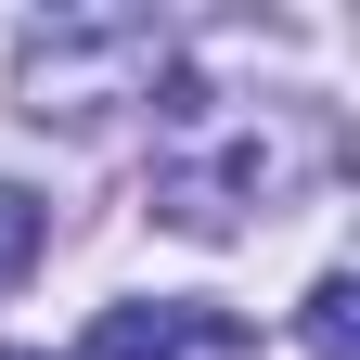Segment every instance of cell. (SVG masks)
Here are the masks:
<instances>
[{"label":"cell","mask_w":360,"mask_h":360,"mask_svg":"<svg viewBox=\"0 0 360 360\" xmlns=\"http://www.w3.org/2000/svg\"><path fill=\"white\" fill-rule=\"evenodd\" d=\"M155 77V26H39L26 39V116H90V103H129Z\"/></svg>","instance_id":"obj_1"},{"label":"cell","mask_w":360,"mask_h":360,"mask_svg":"<svg viewBox=\"0 0 360 360\" xmlns=\"http://www.w3.org/2000/svg\"><path fill=\"white\" fill-rule=\"evenodd\" d=\"M283 167H296V142H270V129H219V142H193V155L155 167V206L180 219V232H232Z\"/></svg>","instance_id":"obj_2"},{"label":"cell","mask_w":360,"mask_h":360,"mask_svg":"<svg viewBox=\"0 0 360 360\" xmlns=\"http://www.w3.org/2000/svg\"><path fill=\"white\" fill-rule=\"evenodd\" d=\"M77 360H245V322L206 296H155V309H103Z\"/></svg>","instance_id":"obj_3"},{"label":"cell","mask_w":360,"mask_h":360,"mask_svg":"<svg viewBox=\"0 0 360 360\" xmlns=\"http://www.w3.org/2000/svg\"><path fill=\"white\" fill-rule=\"evenodd\" d=\"M309 360H360V296H347V270H322V283H309Z\"/></svg>","instance_id":"obj_4"},{"label":"cell","mask_w":360,"mask_h":360,"mask_svg":"<svg viewBox=\"0 0 360 360\" xmlns=\"http://www.w3.org/2000/svg\"><path fill=\"white\" fill-rule=\"evenodd\" d=\"M39 232H52V206H39L26 180H0V283H13V270L39 257Z\"/></svg>","instance_id":"obj_5"},{"label":"cell","mask_w":360,"mask_h":360,"mask_svg":"<svg viewBox=\"0 0 360 360\" xmlns=\"http://www.w3.org/2000/svg\"><path fill=\"white\" fill-rule=\"evenodd\" d=\"M0 360H26V347H0Z\"/></svg>","instance_id":"obj_6"}]
</instances>
